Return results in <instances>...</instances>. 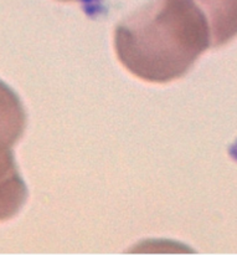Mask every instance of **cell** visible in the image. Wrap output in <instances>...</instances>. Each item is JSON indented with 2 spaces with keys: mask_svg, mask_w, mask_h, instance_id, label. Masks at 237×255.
<instances>
[{
  "mask_svg": "<svg viewBox=\"0 0 237 255\" xmlns=\"http://www.w3.org/2000/svg\"><path fill=\"white\" fill-rule=\"evenodd\" d=\"M209 49L211 25L198 0H152L114 30V50L124 69L153 84L185 76Z\"/></svg>",
  "mask_w": 237,
  "mask_h": 255,
  "instance_id": "cell-1",
  "label": "cell"
},
{
  "mask_svg": "<svg viewBox=\"0 0 237 255\" xmlns=\"http://www.w3.org/2000/svg\"><path fill=\"white\" fill-rule=\"evenodd\" d=\"M25 127L26 114L19 96L0 81V223L14 218L27 198L12 153Z\"/></svg>",
  "mask_w": 237,
  "mask_h": 255,
  "instance_id": "cell-2",
  "label": "cell"
},
{
  "mask_svg": "<svg viewBox=\"0 0 237 255\" xmlns=\"http://www.w3.org/2000/svg\"><path fill=\"white\" fill-rule=\"evenodd\" d=\"M209 17L213 49L223 47L237 37V0H198Z\"/></svg>",
  "mask_w": 237,
  "mask_h": 255,
  "instance_id": "cell-3",
  "label": "cell"
},
{
  "mask_svg": "<svg viewBox=\"0 0 237 255\" xmlns=\"http://www.w3.org/2000/svg\"><path fill=\"white\" fill-rule=\"evenodd\" d=\"M59 1H64V2H70V1H82V0H59Z\"/></svg>",
  "mask_w": 237,
  "mask_h": 255,
  "instance_id": "cell-4",
  "label": "cell"
}]
</instances>
